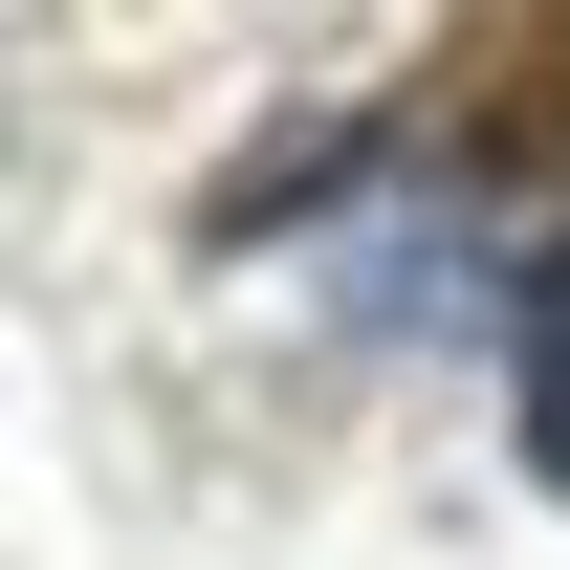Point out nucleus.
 <instances>
[{"label": "nucleus", "instance_id": "1", "mask_svg": "<svg viewBox=\"0 0 570 570\" xmlns=\"http://www.w3.org/2000/svg\"><path fill=\"white\" fill-rule=\"evenodd\" d=\"M504 395H527V461L570 483V242L527 264V352H504Z\"/></svg>", "mask_w": 570, "mask_h": 570}]
</instances>
